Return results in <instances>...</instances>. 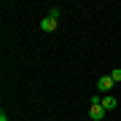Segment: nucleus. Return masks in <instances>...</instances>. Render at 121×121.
Instances as JSON below:
<instances>
[{"label":"nucleus","mask_w":121,"mask_h":121,"mask_svg":"<svg viewBox=\"0 0 121 121\" xmlns=\"http://www.w3.org/2000/svg\"><path fill=\"white\" fill-rule=\"evenodd\" d=\"M110 89H113V78L110 75H99L97 78V91H99V94H108Z\"/></svg>","instance_id":"f257e3e1"},{"label":"nucleus","mask_w":121,"mask_h":121,"mask_svg":"<svg viewBox=\"0 0 121 121\" xmlns=\"http://www.w3.org/2000/svg\"><path fill=\"white\" fill-rule=\"evenodd\" d=\"M40 30H43V32H54V30H56V19L43 16V19H40Z\"/></svg>","instance_id":"20e7f679"},{"label":"nucleus","mask_w":121,"mask_h":121,"mask_svg":"<svg viewBox=\"0 0 121 121\" xmlns=\"http://www.w3.org/2000/svg\"><path fill=\"white\" fill-rule=\"evenodd\" d=\"M110 78H113V83H121V67H116V70H113V73H110Z\"/></svg>","instance_id":"39448f33"},{"label":"nucleus","mask_w":121,"mask_h":121,"mask_svg":"<svg viewBox=\"0 0 121 121\" xmlns=\"http://www.w3.org/2000/svg\"><path fill=\"white\" fill-rule=\"evenodd\" d=\"M59 13H62V8H48V16L51 19H59Z\"/></svg>","instance_id":"423d86ee"},{"label":"nucleus","mask_w":121,"mask_h":121,"mask_svg":"<svg viewBox=\"0 0 121 121\" xmlns=\"http://www.w3.org/2000/svg\"><path fill=\"white\" fill-rule=\"evenodd\" d=\"M99 105H102L105 110H116V105H118V99L113 97V94H102V99H99Z\"/></svg>","instance_id":"f03ea898"},{"label":"nucleus","mask_w":121,"mask_h":121,"mask_svg":"<svg viewBox=\"0 0 121 121\" xmlns=\"http://www.w3.org/2000/svg\"><path fill=\"white\" fill-rule=\"evenodd\" d=\"M105 113H108V110H105L102 105H91V108H89V116H91V121H102V118H105Z\"/></svg>","instance_id":"7ed1b4c3"}]
</instances>
